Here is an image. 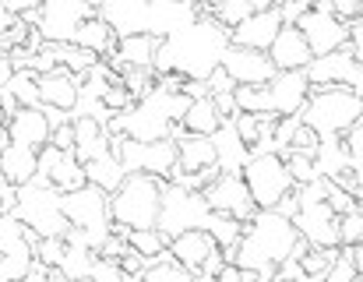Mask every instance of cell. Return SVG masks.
<instances>
[{
	"instance_id": "7a4b0ae2",
	"label": "cell",
	"mask_w": 363,
	"mask_h": 282,
	"mask_svg": "<svg viewBox=\"0 0 363 282\" xmlns=\"http://www.w3.org/2000/svg\"><path fill=\"white\" fill-rule=\"evenodd\" d=\"M300 233L293 226V219L279 215L275 208H257L254 219L243 226V237L233 251V265L240 272H257V269H268V265H282L293 247H296Z\"/></svg>"
},
{
	"instance_id": "94428289",
	"label": "cell",
	"mask_w": 363,
	"mask_h": 282,
	"mask_svg": "<svg viewBox=\"0 0 363 282\" xmlns=\"http://www.w3.org/2000/svg\"><path fill=\"white\" fill-rule=\"evenodd\" d=\"M357 282H363V279H357Z\"/></svg>"
},
{
	"instance_id": "60d3db41",
	"label": "cell",
	"mask_w": 363,
	"mask_h": 282,
	"mask_svg": "<svg viewBox=\"0 0 363 282\" xmlns=\"http://www.w3.org/2000/svg\"><path fill=\"white\" fill-rule=\"evenodd\" d=\"M64 247H67V244H64V240H57V237H53V240H35L32 254H35V261H39V265H46V269L53 272V269L60 265V258H64Z\"/></svg>"
},
{
	"instance_id": "4fadbf2b",
	"label": "cell",
	"mask_w": 363,
	"mask_h": 282,
	"mask_svg": "<svg viewBox=\"0 0 363 282\" xmlns=\"http://www.w3.org/2000/svg\"><path fill=\"white\" fill-rule=\"evenodd\" d=\"M219 67H223L237 85H268V81L279 74L268 53H261V50H243V46H233V43L226 46Z\"/></svg>"
},
{
	"instance_id": "2e32d148",
	"label": "cell",
	"mask_w": 363,
	"mask_h": 282,
	"mask_svg": "<svg viewBox=\"0 0 363 282\" xmlns=\"http://www.w3.org/2000/svg\"><path fill=\"white\" fill-rule=\"evenodd\" d=\"M92 4L117 39L148 32V0H92Z\"/></svg>"
},
{
	"instance_id": "ee69618b",
	"label": "cell",
	"mask_w": 363,
	"mask_h": 282,
	"mask_svg": "<svg viewBox=\"0 0 363 282\" xmlns=\"http://www.w3.org/2000/svg\"><path fill=\"white\" fill-rule=\"evenodd\" d=\"M127 251H130V247H127V237L110 233V237L103 240V247H99V258H103V261H121Z\"/></svg>"
},
{
	"instance_id": "681fc988",
	"label": "cell",
	"mask_w": 363,
	"mask_h": 282,
	"mask_svg": "<svg viewBox=\"0 0 363 282\" xmlns=\"http://www.w3.org/2000/svg\"><path fill=\"white\" fill-rule=\"evenodd\" d=\"M205 85H208V96H216V92H233V89H237V81H233L223 67H216V71L208 74V81H205Z\"/></svg>"
},
{
	"instance_id": "9f6ffc18",
	"label": "cell",
	"mask_w": 363,
	"mask_h": 282,
	"mask_svg": "<svg viewBox=\"0 0 363 282\" xmlns=\"http://www.w3.org/2000/svg\"><path fill=\"white\" fill-rule=\"evenodd\" d=\"M353 261H357V279H363V244L353 247Z\"/></svg>"
},
{
	"instance_id": "f35d334b",
	"label": "cell",
	"mask_w": 363,
	"mask_h": 282,
	"mask_svg": "<svg viewBox=\"0 0 363 282\" xmlns=\"http://www.w3.org/2000/svg\"><path fill=\"white\" fill-rule=\"evenodd\" d=\"M339 244L342 247H357L363 244V212H350V215H339Z\"/></svg>"
},
{
	"instance_id": "db71d44e",
	"label": "cell",
	"mask_w": 363,
	"mask_h": 282,
	"mask_svg": "<svg viewBox=\"0 0 363 282\" xmlns=\"http://www.w3.org/2000/svg\"><path fill=\"white\" fill-rule=\"evenodd\" d=\"M346 145H350L353 152H363V120L353 128V131H350V135H346Z\"/></svg>"
},
{
	"instance_id": "f1b7e54d",
	"label": "cell",
	"mask_w": 363,
	"mask_h": 282,
	"mask_svg": "<svg viewBox=\"0 0 363 282\" xmlns=\"http://www.w3.org/2000/svg\"><path fill=\"white\" fill-rule=\"evenodd\" d=\"M180 128H184L187 135L212 138V135L223 128V117H219V110H216L212 96H205V99H191V106H187V113H184Z\"/></svg>"
},
{
	"instance_id": "d6986e66",
	"label": "cell",
	"mask_w": 363,
	"mask_h": 282,
	"mask_svg": "<svg viewBox=\"0 0 363 282\" xmlns=\"http://www.w3.org/2000/svg\"><path fill=\"white\" fill-rule=\"evenodd\" d=\"M7 138L14 145H28V148H43L50 145V120H46V110L43 106H21L7 117Z\"/></svg>"
},
{
	"instance_id": "3957f363",
	"label": "cell",
	"mask_w": 363,
	"mask_h": 282,
	"mask_svg": "<svg viewBox=\"0 0 363 282\" xmlns=\"http://www.w3.org/2000/svg\"><path fill=\"white\" fill-rule=\"evenodd\" d=\"M300 120L314 128L321 138H346L363 120V99L346 85L311 89V99L300 110Z\"/></svg>"
},
{
	"instance_id": "44dd1931",
	"label": "cell",
	"mask_w": 363,
	"mask_h": 282,
	"mask_svg": "<svg viewBox=\"0 0 363 282\" xmlns=\"http://www.w3.org/2000/svg\"><path fill=\"white\" fill-rule=\"evenodd\" d=\"M155 50H159V39L148 35V32H138V35L117 39V50H110V53L99 57V60H103V64H113V71L121 74L123 67H152Z\"/></svg>"
},
{
	"instance_id": "277c9868",
	"label": "cell",
	"mask_w": 363,
	"mask_h": 282,
	"mask_svg": "<svg viewBox=\"0 0 363 282\" xmlns=\"http://www.w3.org/2000/svg\"><path fill=\"white\" fill-rule=\"evenodd\" d=\"M35 240H64L67 237V230H71V222H67V215L60 212V194L50 187V180L43 176V173H35L28 184H21L18 187V205H14V212H11Z\"/></svg>"
},
{
	"instance_id": "f907efd6",
	"label": "cell",
	"mask_w": 363,
	"mask_h": 282,
	"mask_svg": "<svg viewBox=\"0 0 363 282\" xmlns=\"http://www.w3.org/2000/svg\"><path fill=\"white\" fill-rule=\"evenodd\" d=\"M121 272L123 276H145V269H148V258H141V254H134V251H127L121 261Z\"/></svg>"
},
{
	"instance_id": "91938a15",
	"label": "cell",
	"mask_w": 363,
	"mask_h": 282,
	"mask_svg": "<svg viewBox=\"0 0 363 282\" xmlns=\"http://www.w3.org/2000/svg\"><path fill=\"white\" fill-rule=\"evenodd\" d=\"M0 124H7V117H4V110H0Z\"/></svg>"
},
{
	"instance_id": "6da1fadb",
	"label": "cell",
	"mask_w": 363,
	"mask_h": 282,
	"mask_svg": "<svg viewBox=\"0 0 363 282\" xmlns=\"http://www.w3.org/2000/svg\"><path fill=\"white\" fill-rule=\"evenodd\" d=\"M226 46H230V32L212 14H201L194 25L159 39L152 71L155 78L180 74L184 81H208V74L223 64Z\"/></svg>"
},
{
	"instance_id": "4dcf8cb0",
	"label": "cell",
	"mask_w": 363,
	"mask_h": 282,
	"mask_svg": "<svg viewBox=\"0 0 363 282\" xmlns=\"http://www.w3.org/2000/svg\"><path fill=\"white\" fill-rule=\"evenodd\" d=\"M243 226H247V222L233 219V215L208 212V219H205V226H201V230H208V237L216 240V247H219V251H230V247H237V244H240Z\"/></svg>"
},
{
	"instance_id": "d6a6232c",
	"label": "cell",
	"mask_w": 363,
	"mask_h": 282,
	"mask_svg": "<svg viewBox=\"0 0 363 282\" xmlns=\"http://www.w3.org/2000/svg\"><path fill=\"white\" fill-rule=\"evenodd\" d=\"M141 282H194V276H191L180 261H173L169 251H166V254H159L155 261H148Z\"/></svg>"
},
{
	"instance_id": "6f0895ef",
	"label": "cell",
	"mask_w": 363,
	"mask_h": 282,
	"mask_svg": "<svg viewBox=\"0 0 363 282\" xmlns=\"http://www.w3.org/2000/svg\"><path fill=\"white\" fill-rule=\"evenodd\" d=\"M194 4H198L201 11H208V14H212V11H216V7H219L223 0H194Z\"/></svg>"
},
{
	"instance_id": "1f68e13d",
	"label": "cell",
	"mask_w": 363,
	"mask_h": 282,
	"mask_svg": "<svg viewBox=\"0 0 363 282\" xmlns=\"http://www.w3.org/2000/svg\"><path fill=\"white\" fill-rule=\"evenodd\" d=\"M127 247H130L134 254L155 261L159 254L169 251V237H166L159 226H152V230H127Z\"/></svg>"
},
{
	"instance_id": "52a82bcc",
	"label": "cell",
	"mask_w": 363,
	"mask_h": 282,
	"mask_svg": "<svg viewBox=\"0 0 363 282\" xmlns=\"http://www.w3.org/2000/svg\"><path fill=\"white\" fill-rule=\"evenodd\" d=\"M240 176L257 208H275L286 194L296 191V184L289 176V166L279 152H254L247 159V166L240 169Z\"/></svg>"
},
{
	"instance_id": "8fae6325",
	"label": "cell",
	"mask_w": 363,
	"mask_h": 282,
	"mask_svg": "<svg viewBox=\"0 0 363 282\" xmlns=\"http://www.w3.org/2000/svg\"><path fill=\"white\" fill-rule=\"evenodd\" d=\"M201 194H205V201H208L212 212L233 215L240 222H250L254 212H257V205H254V198H250V191H247L240 173H219Z\"/></svg>"
},
{
	"instance_id": "7dc6e473",
	"label": "cell",
	"mask_w": 363,
	"mask_h": 282,
	"mask_svg": "<svg viewBox=\"0 0 363 282\" xmlns=\"http://www.w3.org/2000/svg\"><path fill=\"white\" fill-rule=\"evenodd\" d=\"M50 145L60 148V152H74V120L53 128V131H50Z\"/></svg>"
},
{
	"instance_id": "5bb4252c",
	"label": "cell",
	"mask_w": 363,
	"mask_h": 282,
	"mask_svg": "<svg viewBox=\"0 0 363 282\" xmlns=\"http://www.w3.org/2000/svg\"><path fill=\"white\" fill-rule=\"evenodd\" d=\"M39 173L50 180V187L57 194H71L78 187H85V166L78 162L74 152H60L53 145L39 148Z\"/></svg>"
},
{
	"instance_id": "d4e9b609",
	"label": "cell",
	"mask_w": 363,
	"mask_h": 282,
	"mask_svg": "<svg viewBox=\"0 0 363 282\" xmlns=\"http://www.w3.org/2000/svg\"><path fill=\"white\" fill-rule=\"evenodd\" d=\"M212 141H216V166H219V173H240L247 166L250 148L240 141L233 120H223V128L212 135Z\"/></svg>"
},
{
	"instance_id": "816d5d0a",
	"label": "cell",
	"mask_w": 363,
	"mask_h": 282,
	"mask_svg": "<svg viewBox=\"0 0 363 282\" xmlns=\"http://www.w3.org/2000/svg\"><path fill=\"white\" fill-rule=\"evenodd\" d=\"M14 74H18V67H14V64H11V57L0 50V89H7Z\"/></svg>"
},
{
	"instance_id": "680465c9",
	"label": "cell",
	"mask_w": 363,
	"mask_h": 282,
	"mask_svg": "<svg viewBox=\"0 0 363 282\" xmlns=\"http://www.w3.org/2000/svg\"><path fill=\"white\" fill-rule=\"evenodd\" d=\"M46 282H67V279H64L60 272H50V276H46Z\"/></svg>"
},
{
	"instance_id": "83f0119b",
	"label": "cell",
	"mask_w": 363,
	"mask_h": 282,
	"mask_svg": "<svg viewBox=\"0 0 363 282\" xmlns=\"http://www.w3.org/2000/svg\"><path fill=\"white\" fill-rule=\"evenodd\" d=\"M82 166H85V184L99 187L103 194H113V191L121 187V180L127 176L121 159H117L113 152H103V155H96V159H89V162H82Z\"/></svg>"
},
{
	"instance_id": "8d00e7d4",
	"label": "cell",
	"mask_w": 363,
	"mask_h": 282,
	"mask_svg": "<svg viewBox=\"0 0 363 282\" xmlns=\"http://www.w3.org/2000/svg\"><path fill=\"white\" fill-rule=\"evenodd\" d=\"M282 159H286L289 176H293V184H296V187L321 180V173H318V166H314V155H303V152H289V148H286V152H282Z\"/></svg>"
},
{
	"instance_id": "f546056e",
	"label": "cell",
	"mask_w": 363,
	"mask_h": 282,
	"mask_svg": "<svg viewBox=\"0 0 363 282\" xmlns=\"http://www.w3.org/2000/svg\"><path fill=\"white\" fill-rule=\"evenodd\" d=\"M314 166L325 180H339L350 169V145L346 138H321L318 152H314Z\"/></svg>"
},
{
	"instance_id": "e0dca14e",
	"label": "cell",
	"mask_w": 363,
	"mask_h": 282,
	"mask_svg": "<svg viewBox=\"0 0 363 282\" xmlns=\"http://www.w3.org/2000/svg\"><path fill=\"white\" fill-rule=\"evenodd\" d=\"M282 25H286V21H282V11H279V7L254 11L243 25H237V28L230 32V43H233V46H243V50H261V53H268V46L275 43V35H279Z\"/></svg>"
},
{
	"instance_id": "30bf717a",
	"label": "cell",
	"mask_w": 363,
	"mask_h": 282,
	"mask_svg": "<svg viewBox=\"0 0 363 282\" xmlns=\"http://www.w3.org/2000/svg\"><path fill=\"white\" fill-rule=\"evenodd\" d=\"M96 14L92 0H43L39 4V35L46 43H71L78 25Z\"/></svg>"
},
{
	"instance_id": "d590c367",
	"label": "cell",
	"mask_w": 363,
	"mask_h": 282,
	"mask_svg": "<svg viewBox=\"0 0 363 282\" xmlns=\"http://www.w3.org/2000/svg\"><path fill=\"white\" fill-rule=\"evenodd\" d=\"M7 92H11V99L18 106H39V74L35 71H18L11 78Z\"/></svg>"
},
{
	"instance_id": "836d02e7",
	"label": "cell",
	"mask_w": 363,
	"mask_h": 282,
	"mask_svg": "<svg viewBox=\"0 0 363 282\" xmlns=\"http://www.w3.org/2000/svg\"><path fill=\"white\" fill-rule=\"evenodd\" d=\"M254 11H257V4H254V0H223V4L212 11V18H216L226 32H233V28L243 25Z\"/></svg>"
},
{
	"instance_id": "7402d4cb",
	"label": "cell",
	"mask_w": 363,
	"mask_h": 282,
	"mask_svg": "<svg viewBox=\"0 0 363 282\" xmlns=\"http://www.w3.org/2000/svg\"><path fill=\"white\" fill-rule=\"evenodd\" d=\"M219 247H216V240L208 237V230H184V233H177L173 240H169V258L173 261H180L191 276L208 261V254H216Z\"/></svg>"
},
{
	"instance_id": "cb8c5ba5",
	"label": "cell",
	"mask_w": 363,
	"mask_h": 282,
	"mask_svg": "<svg viewBox=\"0 0 363 282\" xmlns=\"http://www.w3.org/2000/svg\"><path fill=\"white\" fill-rule=\"evenodd\" d=\"M177 141V169L180 173H191L198 176L201 169H212L216 166V141L212 138H201V135H180Z\"/></svg>"
},
{
	"instance_id": "11a10c76",
	"label": "cell",
	"mask_w": 363,
	"mask_h": 282,
	"mask_svg": "<svg viewBox=\"0 0 363 282\" xmlns=\"http://www.w3.org/2000/svg\"><path fill=\"white\" fill-rule=\"evenodd\" d=\"M14 25H18V18H14L7 7H0V35H4V32H11Z\"/></svg>"
},
{
	"instance_id": "f5cc1de1",
	"label": "cell",
	"mask_w": 363,
	"mask_h": 282,
	"mask_svg": "<svg viewBox=\"0 0 363 282\" xmlns=\"http://www.w3.org/2000/svg\"><path fill=\"white\" fill-rule=\"evenodd\" d=\"M212 282H243V272L237 269V265H230V261H226V265L212 276Z\"/></svg>"
},
{
	"instance_id": "ba28073f",
	"label": "cell",
	"mask_w": 363,
	"mask_h": 282,
	"mask_svg": "<svg viewBox=\"0 0 363 282\" xmlns=\"http://www.w3.org/2000/svg\"><path fill=\"white\" fill-rule=\"evenodd\" d=\"M106 135H123V138H134V141H162V138H173V124H169V117L162 113V106H159V99L152 92L141 103L113 113L110 124H106Z\"/></svg>"
},
{
	"instance_id": "6125c7cd",
	"label": "cell",
	"mask_w": 363,
	"mask_h": 282,
	"mask_svg": "<svg viewBox=\"0 0 363 282\" xmlns=\"http://www.w3.org/2000/svg\"><path fill=\"white\" fill-rule=\"evenodd\" d=\"M275 4H279V0H275Z\"/></svg>"
},
{
	"instance_id": "7c38bea8",
	"label": "cell",
	"mask_w": 363,
	"mask_h": 282,
	"mask_svg": "<svg viewBox=\"0 0 363 282\" xmlns=\"http://www.w3.org/2000/svg\"><path fill=\"white\" fill-rule=\"evenodd\" d=\"M296 28L303 32V39H307V46H311L314 57L346 50V43H350V25L339 21L335 14H325V11H307V14H300Z\"/></svg>"
},
{
	"instance_id": "e575fe53",
	"label": "cell",
	"mask_w": 363,
	"mask_h": 282,
	"mask_svg": "<svg viewBox=\"0 0 363 282\" xmlns=\"http://www.w3.org/2000/svg\"><path fill=\"white\" fill-rule=\"evenodd\" d=\"M121 85L134 96V103H141L145 96L155 92V71H152V67H123Z\"/></svg>"
},
{
	"instance_id": "9c48e42d",
	"label": "cell",
	"mask_w": 363,
	"mask_h": 282,
	"mask_svg": "<svg viewBox=\"0 0 363 282\" xmlns=\"http://www.w3.org/2000/svg\"><path fill=\"white\" fill-rule=\"evenodd\" d=\"M208 201L201 191H184L177 184H162V212H159V230L173 240L184 230H201L208 219Z\"/></svg>"
},
{
	"instance_id": "7bdbcfd3",
	"label": "cell",
	"mask_w": 363,
	"mask_h": 282,
	"mask_svg": "<svg viewBox=\"0 0 363 282\" xmlns=\"http://www.w3.org/2000/svg\"><path fill=\"white\" fill-rule=\"evenodd\" d=\"M103 106H106L110 113H121V110H127V106H134V96H130L123 85H110L106 96H103Z\"/></svg>"
},
{
	"instance_id": "8992f818",
	"label": "cell",
	"mask_w": 363,
	"mask_h": 282,
	"mask_svg": "<svg viewBox=\"0 0 363 282\" xmlns=\"http://www.w3.org/2000/svg\"><path fill=\"white\" fill-rule=\"evenodd\" d=\"M60 212L67 215L71 230H78L85 237V244L99 254L103 240L110 237V194L85 184L71 194H60Z\"/></svg>"
},
{
	"instance_id": "ffe728a7",
	"label": "cell",
	"mask_w": 363,
	"mask_h": 282,
	"mask_svg": "<svg viewBox=\"0 0 363 282\" xmlns=\"http://www.w3.org/2000/svg\"><path fill=\"white\" fill-rule=\"evenodd\" d=\"M78 96H82V78H74L71 71L57 67V71H50V74H39V106L74 113Z\"/></svg>"
},
{
	"instance_id": "c3c4849f",
	"label": "cell",
	"mask_w": 363,
	"mask_h": 282,
	"mask_svg": "<svg viewBox=\"0 0 363 282\" xmlns=\"http://www.w3.org/2000/svg\"><path fill=\"white\" fill-rule=\"evenodd\" d=\"M346 50L353 53V60L363 67V18L350 21V43H346Z\"/></svg>"
},
{
	"instance_id": "f6af8a7d",
	"label": "cell",
	"mask_w": 363,
	"mask_h": 282,
	"mask_svg": "<svg viewBox=\"0 0 363 282\" xmlns=\"http://www.w3.org/2000/svg\"><path fill=\"white\" fill-rule=\"evenodd\" d=\"M85 282H123V272H121V265L117 261H96V269H92V276Z\"/></svg>"
},
{
	"instance_id": "74e56055",
	"label": "cell",
	"mask_w": 363,
	"mask_h": 282,
	"mask_svg": "<svg viewBox=\"0 0 363 282\" xmlns=\"http://www.w3.org/2000/svg\"><path fill=\"white\" fill-rule=\"evenodd\" d=\"M325 201H328V208L335 212V215H350V212H357L360 205H357V198L346 191V187H339L335 180H325Z\"/></svg>"
},
{
	"instance_id": "b9f144b4",
	"label": "cell",
	"mask_w": 363,
	"mask_h": 282,
	"mask_svg": "<svg viewBox=\"0 0 363 282\" xmlns=\"http://www.w3.org/2000/svg\"><path fill=\"white\" fill-rule=\"evenodd\" d=\"M318 145H321V135H318L314 128H307V124L300 120L296 135H293V141H289V152H303V155H314V152H318Z\"/></svg>"
},
{
	"instance_id": "9a60e30c",
	"label": "cell",
	"mask_w": 363,
	"mask_h": 282,
	"mask_svg": "<svg viewBox=\"0 0 363 282\" xmlns=\"http://www.w3.org/2000/svg\"><path fill=\"white\" fill-rule=\"evenodd\" d=\"M205 11L194 0H148V35L166 39L187 25H194Z\"/></svg>"
},
{
	"instance_id": "603a6c76",
	"label": "cell",
	"mask_w": 363,
	"mask_h": 282,
	"mask_svg": "<svg viewBox=\"0 0 363 282\" xmlns=\"http://www.w3.org/2000/svg\"><path fill=\"white\" fill-rule=\"evenodd\" d=\"M39 173V152L28 148V145H0V180L11 184V187H21L28 184L32 176Z\"/></svg>"
},
{
	"instance_id": "4316f807",
	"label": "cell",
	"mask_w": 363,
	"mask_h": 282,
	"mask_svg": "<svg viewBox=\"0 0 363 282\" xmlns=\"http://www.w3.org/2000/svg\"><path fill=\"white\" fill-rule=\"evenodd\" d=\"M71 43L82 46V50H89V53H96V57H106L110 50H117V35H113V28H110L99 14L85 18V21L78 25V32H74Z\"/></svg>"
},
{
	"instance_id": "484cf974",
	"label": "cell",
	"mask_w": 363,
	"mask_h": 282,
	"mask_svg": "<svg viewBox=\"0 0 363 282\" xmlns=\"http://www.w3.org/2000/svg\"><path fill=\"white\" fill-rule=\"evenodd\" d=\"M71 120H74V155H78V162H89V159L110 152V135L99 120H92V117H71Z\"/></svg>"
},
{
	"instance_id": "ab89813d",
	"label": "cell",
	"mask_w": 363,
	"mask_h": 282,
	"mask_svg": "<svg viewBox=\"0 0 363 282\" xmlns=\"http://www.w3.org/2000/svg\"><path fill=\"white\" fill-rule=\"evenodd\" d=\"M325 282H357V261H353V247H339V258L332 261Z\"/></svg>"
},
{
	"instance_id": "ac0fdd59",
	"label": "cell",
	"mask_w": 363,
	"mask_h": 282,
	"mask_svg": "<svg viewBox=\"0 0 363 282\" xmlns=\"http://www.w3.org/2000/svg\"><path fill=\"white\" fill-rule=\"evenodd\" d=\"M268 57H272L275 71H307V64L314 60V53H311V46H307V39L296 25L279 28L275 43L268 46Z\"/></svg>"
},
{
	"instance_id": "5b68a950",
	"label": "cell",
	"mask_w": 363,
	"mask_h": 282,
	"mask_svg": "<svg viewBox=\"0 0 363 282\" xmlns=\"http://www.w3.org/2000/svg\"><path fill=\"white\" fill-rule=\"evenodd\" d=\"M162 212V180L148 173H127L110 194V222L123 230H152Z\"/></svg>"
},
{
	"instance_id": "bcb514c9",
	"label": "cell",
	"mask_w": 363,
	"mask_h": 282,
	"mask_svg": "<svg viewBox=\"0 0 363 282\" xmlns=\"http://www.w3.org/2000/svg\"><path fill=\"white\" fill-rule=\"evenodd\" d=\"M332 14L350 25V21L363 18V0H332Z\"/></svg>"
}]
</instances>
